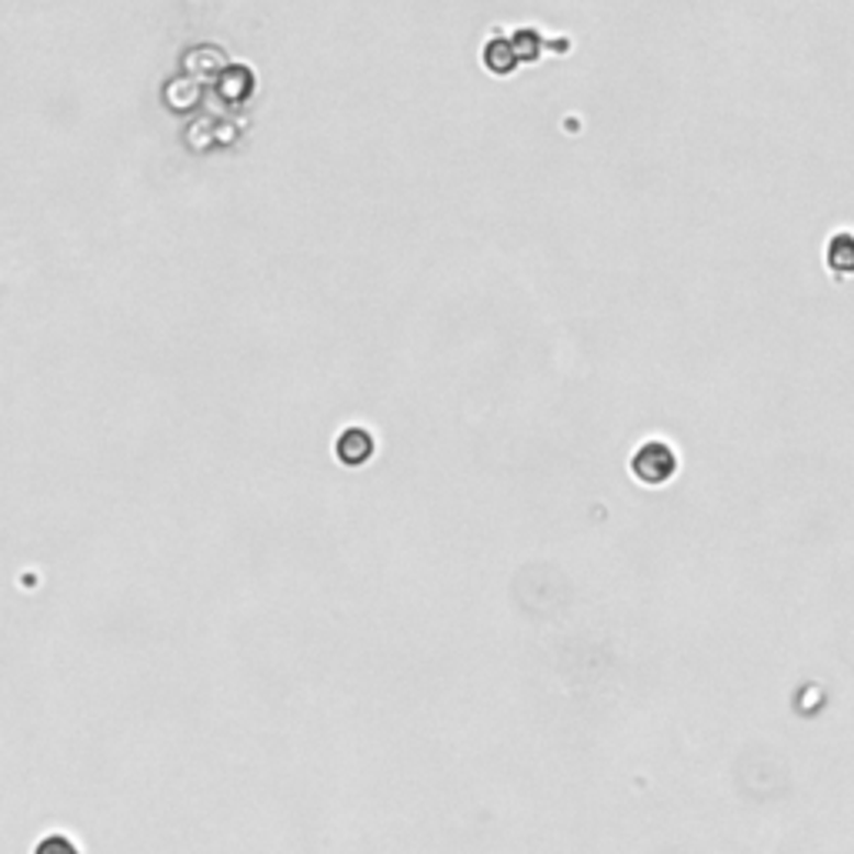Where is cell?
Segmentation results:
<instances>
[{
  "instance_id": "1",
  "label": "cell",
  "mask_w": 854,
  "mask_h": 854,
  "mask_svg": "<svg viewBox=\"0 0 854 854\" xmlns=\"http://www.w3.org/2000/svg\"><path fill=\"white\" fill-rule=\"evenodd\" d=\"M674 451L661 441H648L634 451L631 471L644 481V484H664L674 474Z\"/></svg>"
},
{
  "instance_id": "2",
  "label": "cell",
  "mask_w": 854,
  "mask_h": 854,
  "mask_svg": "<svg viewBox=\"0 0 854 854\" xmlns=\"http://www.w3.org/2000/svg\"><path fill=\"white\" fill-rule=\"evenodd\" d=\"M371 454H374V441H371V435L364 431V427H351V431L340 435L337 458L345 464H364Z\"/></svg>"
},
{
  "instance_id": "3",
  "label": "cell",
  "mask_w": 854,
  "mask_h": 854,
  "mask_svg": "<svg viewBox=\"0 0 854 854\" xmlns=\"http://www.w3.org/2000/svg\"><path fill=\"white\" fill-rule=\"evenodd\" d=\"M34 854H80V851L74 847L70 838H64V834H50V838H44V841L37 844Z\"/></svg>"
}]
</instances>
